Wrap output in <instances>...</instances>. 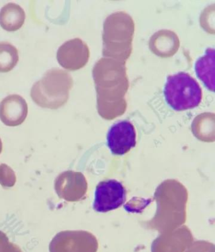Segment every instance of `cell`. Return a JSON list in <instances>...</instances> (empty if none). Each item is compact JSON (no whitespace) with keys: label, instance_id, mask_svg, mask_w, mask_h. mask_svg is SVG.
I'll return each instance as SVG.
<instances>
[{"label":"cell","instance_id":"8","mask_svg":"<svg viewBox=\"0 0 215 252\" xmlns=\"http://www.w3.org/2000/svg\"><path fill=\"white\" fill-rule=\"evenodd\" d=\"M54 189L61 199L69 202H76L85 197L87 184L82 173L67 171L61 173L56 178Z\"/></svg>","mask_w":215,"mask_h":252},{"label":"cell","instance_id":"3","mask_svg":"<svg viewBox=\"0 0 215 252\" xmlns=\"http://www.w3.org/2000/svg\"><path fill=\"white\" fill-rule=\"evenodd\" d=\"M73 85V78L68 72L53 68L33 85L31 98L40 107L57 109L67 102Z\"/></svg>","mask_w":215,"mask_h":252},{"label":"cell","instance_id":"5","mask_svg":"<svg viewBox=\"0 0 215 252\" xmlns=\"http://www.w3.org/2000/svg\"><path fill=\"white\" fill-rule=\"evenodd\" d=\"M98 242L91 233L85 231H63L49 244V252H97Z\"/></svg>","mask_w":215,"mask_h":252},{"label":"cell","instance_id":"6","mask_svg":"<svg viewBox=\"0 0 215 252\" xmlns=\"http://www.w3.org/2000/svg\"><path fill=\"white\" fill-rule=\"evenodd\" d=\"M126 201V190L123 184L111 179L100 182L95 192L94 209L98 213H107L120 208Z\"/></svg>","mask_w":215,"mask_h":252},{"label":"cell","instance_id":"10","mask_svg":"<svg viewBox=\"0 0 215 252\" xmlns=\"http://www.w3.org/2000/svg\"><path fill=\"white\" fill-rule=\"evenodd\" d=\"M27 114L28 105L19 94H11L0 103V119L6 126L15 127L22 125Z\"/></svg>","mask_w":215,"mask_h":252},{"label":"cell","instance_id":"15","mask_svg":"<svg viewBox=\"0 0 215 252\" xmlns=\"http://www.w3.org/2000/svg\"><path fill=\"white\" fill-rule=\"evenodd\" d=\"M3 150V144L0 138V154ZM17 181L15 173L10 166L2 164L0 165V184L3 188H12Z\"/></svg>","mask_w":215,"mask_h":252},{"label":"cell","instance_id":"17","mask_svg":"<svg viewBox=\"0 0 215 252\" xmlns=\"http://www.w3.org/2000/svg\"><path fill=\"white\" fill-rule=\"evenodd\" d=\"M1 252H22L21 249L17 245L9 242Z\"/></svg>","mask_w":215,"mask_h":252},{"label":"cell","instance_id":"2","mask_svg":"<svg viewBox=\"0 0 215 252\" xmlns=\"http://www.w3.org/2000/svg\"><path fill=\"white\" fill-rule=\"evenodd\" d=\"M135 23L132 17L124 12L108 16L104 24L103 55L126 63L133 51Z\"/></svg>","mask_w":215,"mask_h":252},{"label":"cell","instance_id":"7","mask_svg":"<svg viewBox=\"0 0 215 252\" xmlns=\"http://www.w3.org/2000/svg\"><path fill=\"white\" fill-rule=\"evenodd\" d=\"M90 58L87 44L79 38L68 40L57 52L59 64L70 71H76L84 67Z\"/></svg>","mask_w":215,"mask_h":252},{"label":"cell","instance_id":"14","mask_svg":"<svg viewBox=\"0 0 215 252\" xmlns=\"http://www.w3.org/2000/svg\"><path fill=\"white\" fill-rule=\"evenodd\" d=\"M19 60V52L15 47L9 42H0V73L12 70Z\"/></svg>","mask_w":215,"mask_h":252},{"label":"cell","instance_id":"16","mask_svg":"<svg viewBox=\"0 0 215 252\" xmlns=\"http://www.w3.org/2000/svg\"><path fill=\"white\" fill-rule=\"evenodd\" d=\"M186 252H215L213 245L205 242H197Z\"/></svg>","mask_w":215,"mask_h":252},{"label":"cell","instance_id":"4","mask_svg":"<svg viewBox=\"0 0 215 252\" xmlns=\"http://www.w3.org/2000/svg\"><path fill=\"white\" fill-rule=\"evenodd\" d=\"M166 102L176 111L192 109L202 100V90L195 79L188 73L180 72L169 76L164 88Z\"/></svg>","mask_w":215,"mask_h":252},{"label":"cell","instance_id":"12","mask_svg":"<svg viewBox=\"0 0 215 252\" xmlns=\"http://www.w3.org/2000/svg\"><path fill=\"white\" fill-rule=\"evenodd\" d=\"M215 49L208 48L205 55L199 58L195 64L197 76L209 91H215Z\"/></svg>","mask_w":215,"mask_h":252},{"label":"cell","instance_id":"9","mask_svg":"<svg viewBox=\"0 0 215 252\" xmlns=\"http://www.w3.org/2000/svg\"><path fill=\"white\" fill-rule=\"evenodd\" d=\"M108 146L112 154L125 155L137 145V133L134 126L127 121L115 123L107 135Z\"/></svg>","mask_w":215,"mask_h":252},{"label":"cell","instance_id":"11","mask_svg":"<svg viewBox=\"0 0 215 252\" xmlns=\"http://www.w3.org/2000/svg\"><path fill=\"white\" fill-rule=\"evenodd\" d=\"M179 39L173 32L161 31L151 37L149 46L155 55L162 58L170 57L178 51Z\"/></svg>","mask_w":215,"mask_h":252},{"label":"cell","instance_id":"1","mask_svg":"<svg viewBox=\"0 0 215 252\" xmlns=\"http://www.w3.org/2000/svg\"><path fill=\"white\" fill-rule=\"evenodd\" d=\"M97 108L102 118L112 120L126 112V94L130 87L126 63L103 58L93 68Z\"/></svg>","mask_w":215,"mask_h":252},{"label":"cell","instance_id":"13","mask_svg":"<svg viewBox=\"0 0 215 252\" xmlns=\"http://www.w3.org/2000/svg\"><path fill=\"white\" fill-rule=\"evenodd\" d=\"M26 13L19 4L9 3L0 11V26L6 31L14 32L23 26Z\"/></svg>","mask_w":215,"mask_h":252}]
</instances>
